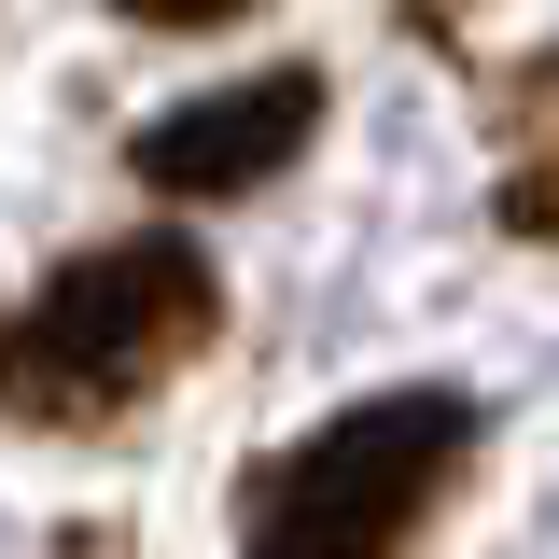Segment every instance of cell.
<instances>
[{
  "instance_id": "1",
  "label": "cell",
  "mask_w": 559,
  "mask_h": 559,
  "mask_svg": "<svg viewBox=\"0 0 559 559\" xmlns=\"http://www.w3.org/2000/svg\"><path fill=\"white\" fill-rule=\"evenodd\" d=\"M210 336H224V280L197 238H98L0 322V419L98 433V419L154 406Z\"/></svg>"
},
{
  "instance_id": "2",
  "label": "cell",
  "mask_w": 559,
  "mask_h": 559,
  "mask_svg": "<svg viewBox=\"0 0 559 559\" xmlns=\"http://www.w3.org/2000/svg\"><path fill=\"white\" fill-rule=\"evenodd\" d=\"M462 462H476V392H364L252 476L238 559H406Z\"/></svg>"
},
{
  "instance_id": "3",
  "label": "cell",
  "mask_w": 559,
  "mask_h": 559,
  "mask_svg": "<svg viewBox=\"0 0 559 559\" xmlns=\"http://www.w3.org/2000/svg\"><path fill=\"white\" fill-rule=\"evenodd\" d=\"M322 140V70H252V84H210V98H168L154 127L127 140V168L154 197H252L294 154Z\"/></svg>"
},
{
  "instance_id": "4",
  "label": "cell",
  "mask_w": 559,
  "mask_h": 559,
  "mask_svg": "<svg viewBox=\"0 0 559 559\" xmlns=\"http://www.w3.org/2000/svg\"><path fill=\"white\" fill-rule=\"evenodd\" d=\"M503 127H518V168H503V238L559 252V43L503 70Z\"/></svg>"
},
{
  "instance_id": "5",
  "label": "cell",
  "mask_w": 559,
  "mask_h": 559,
  "mask_svg": "<svg viewBox=\"0 0 559 559\" xmlns=\"http://www.w3.org/2000/svg\"><path fill=\"white\" fill-rule=\"evenodd\" d=\"M127 28H224V14H266V0H112Z\"/></svg>"
},
{
  "instance_id": "6",
  "label": "cell",
  "mask_w": 559,
  "mask_h": 559,
  "mask_svg": "<svg viewBox=\"0 0 559 559\" xmlns=\"http://www.w3.org/2000/svg\"><path fill=\"white\" fill-rule=\"evenodd\" d=\"M448 14H462V0H406V28H448Z\"/></svg>"
},
{
  "instance_id": "7",
  "label": "cell",
  "mask_w": 559,
  "mask_h": 559,
  "mask_svg": "<svg viewBox=\"0 0 559 559\" xmlns=\"http://www.w3.org/2000/svg\"><path fill=\"white\" fill-rule=\"evenodd\" d=\"M70 559H98V546H70Z\"/></svg>"
}]
</instances>
